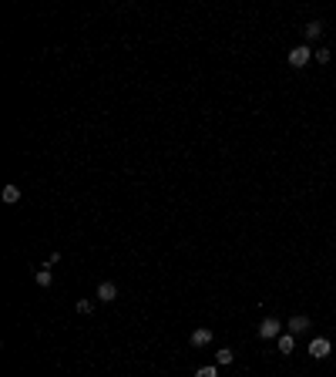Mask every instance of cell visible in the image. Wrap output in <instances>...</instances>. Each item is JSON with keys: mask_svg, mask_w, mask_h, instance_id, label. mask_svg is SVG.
<instances>
[{"mask_svg": "<svg viewBox=\"0 0 336 377\" xmlns=\"http://www.w3.org/2000/svg\"><path fill=\"white\" fill-rule=\"evenodd\" d=\"M309 57H313L309 44H299V48L289 51V68H306V64H309Z\"/></svg>", "mask_w": 336, "mask_h": 377, "instance_id": "6da1fadb", "label": "cell"}, {"mask_svg": "<svg viewBox=\"0 0 336 377\" xmlns=\"http://www.w3.org/2000/svg\"><path fill=\"white\" fill-rule=\"evenodd\" d=\"M329 350H333V344H329L326 337H313V340H309V357H313V361H323V357H329Z\"/></svg>", "mask_w": 336, "mask_h": 377, "instance_id": "7a4b0ae2", "label": "cell"}, {"mask_svg": "<svg viewBox=\"0 0 336 377\" xmlns=\"http://www.w3.org/2000/svg\"><path fill=\"white\" fill-rule=\"evenodd\" d=\"M279 330H282V323L276 320V317H266V320L259 323V337H262V340H269V337H279Z\"/></svg>", "mask_w": 336, "mask_h": 377, "instance_id": "3957f363", "label": "cell"}, {"mask_svg": "<svg viewBox=\"0 0 336 377\" xmlns=\"http://www.w3.org/2000/svg\"><path fill=\"white\" fill-rule=\"evenodd\" d=\"M98 300H101V303H111V300H118V286H114L111 280L98 283Z\"/></svg>", "mask_w": 336, "mask_h": 377, "instance_id": "277c9868", "label": "cell"}, {"mask_svg": "<svg viewBox=\"0 0 336 377\" xmlns=\"http://www.w3.org/2000/svg\"><path fill=\"white\" fill-rule=\"evenodd\" d=\"M205 344H212V330H208V327L192 330V347H205Z\"/></svg>", "mask_w": 336, "mask_h": 377, "instance_id": "5b68a950", "label": "cell"}, {"mask_svg": "<svg viewBox=\"0 0 336 377\" xmlns=\"http://www.w3.org/2000/svg\"><path fill=\"white\" fill-rule=\"evenodd\" d=\"M303 330H309V317H303V313H296V317L289 320V334H303Z\"/></svg>", "mask_w": 336, "mask_h": 377, "instance_id": "8992f818", "label": "cell"}, {"mask_svg": "<svg viewBox=\"0 0 336 377\" xmlns=\"http://www.w3.org/2000/svg\"><path fill=\"white\" fill-rule=\"evenodd\" d=\"M320 34H323V24H320V20H313V24H306L303 37H306V44H313V40L320 37Z\"/></svg>", "mask_w": 336, "mask_h": 377, "instance_id": "52a82bcc", "label": "cell"}, {"mask_svg": "<svg viewBox=\"0 0 336 377\" xmlns=\"http://www.w3.org/2000/svg\"><path fill=\"white\" fill-rule=\"evenodd\" d=\"M215 361L222 364V367H229V364L235 361V353H232V347H222V350H215Z\"/></svg>", "mask_w": 336, "mask_h": 377, "instance_id": "ba28073f", "label": "cell"}, {"mask_svg": "<svg viewBox=\"0 0 336 377\" xmlns=\"http://www.w3.org/2000/svg\"><path fill=\"white\" fill-rule=\"evenodd\" d=\"M4 202H7V206L20 202V189H17V185H4Z\"/></svg>", "mask_w": 336, "mask_h": 377, "instance_id": "9c48e42d", "label": "cell"}, {"mask_svg": "<svg viewBox=\"0 0 336 377\" xmlns=\"http://www.w3.org/2000/svg\"><path fill=\"white\" fill-rule=\"evenodd\" d=\"M34 280H37V286H51V283H54V273H51V266L37 270V276H34Z\"/></svg>", "mask_w": 336, "mask_h": 377, "instance_id": "30bf717a", "label": "cell"}, {"mask_svg": "<svg viewBox=\"0 0 336 377\" xmlns=\"http://www.w3.org/2000/svg\"><path fill=\"white\" fill-rule=\"evenodd\" d=\"M279 350H282V353H293V350H296V340H293V334H282V337H279Z\"/></svg>", "mask_w": 336, "mask_h": 377, "instance_id": "8fae6325", "label": "cell"}, {"mask_svg": "<svg viewBox=\"0 0 336 377\" xmlns=\"http://www.w3.org/2000/svg\"><path fill=\"white\" fill-rule=\"evenodd\" d=\"M329 57H333V51H326V48L316 51V61H320V64H329Z\"/></svg>", "mask_w": 336, "mask_h": 377, "instance_id": "7c38bea8", "label": "cell"}, {"mask_svg": "<svg viewBox=\"0 0 336 377\" xmlns=\"http://www.w3.org/2000/svg\"><path fill=\"white\" fill-rule=\"evenodd\" d=\"M91 310H94V303H91V300H78V313H84V317H88Z\"/></svg>", "mask_w": 336, "mask_h": 377, "instance_id": "4fadbf2b", "label": "cell"}, {"mask_svg": "<svg viewBox=\"0 0 336 377\" xmlns=\"http://www.w3.org/2000/svg\"><path fill=\"white\" fill-rule=\"evenodd\" d=\"M195 377H219V370L215 367H199V370H195Z\"/></svg>", "mask_w": 336, "mask_h": 377, "instance_id": "5bb4252c", "label": "cell"}]
</instances>
